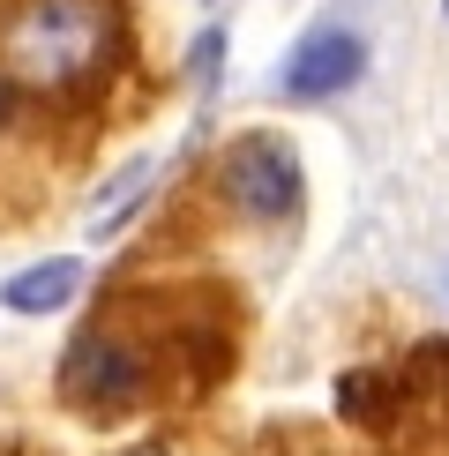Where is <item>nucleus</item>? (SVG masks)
<instances>
[{"instance_id":"39448f33","label":"nucleus","mask_w":449,"mask_h":456,"mask_svg":"<svg viewBox=\"0 0 449 456\" xmlns=\"http://www.w3.org/2000/svg\"><path fill=\"white\" fill-rule=\"evenodd\" d=\"M75 292H83V262L53 255V262H30V270H15L8 284H0V307H15V314H61Z\"/></svg>"},{"instance_id":"f03ea898","label":"nucleus","mask_w":449,"mask_h":456,"mask_svg":"<svg viewBox=\"0 0 449 456\" xmlns=\"http://www.w3.org/2000/svg\"><path fill=\"white\" fill-rule=\"evenodd\" d=\"M150 382H158V352L143 345L135 330H120V322H90L83 337L68 345L61 359V404L83 411V419H120V411H135Z\"/></svg>"},{"instance_id":"9d476101","label":"nucleus","mask_w":449,"mask_h":456,"mask_svg":"<svg viewBox=\"0 0 449 456\" xmlns=\"http://www.w3.org/2000/svg\"><path fill=\"white\" fill-rule=\"evenodd\" d=\"M120 456H173V449H165V442H143V449H120Z\"/></svg>"},{"instance_id":"20e7f679","label":"nucleus","mask_w":449,"mask_h":456,"mask_svg":"<svg viewBox=\"0 0 449 456\" xmlns=\"http://www.w3.org/2000/svg\"><path fill=\"white\" fill-rule=\"evenodd\" d=\"M360 75H367V37L345 30V23H314V30L285 53L277 90H285L292 105H322V98H337V90H352Z\"/></svg>"},{"instance_id":"9b49d317","label":"nucleus","mask_w":449,"mask_h":456,"mask_svg":"<svg viewBox=\"0 0 449 456\" xmlns=\"http://www.w3.org/2000/svg\"><path fill=\"white\" fill-rule=\"evenodd\" d=\"M442 15H449V0H442Z\"/></svg>"},{"instance_id":"6e6552de","label":"nucleus","mask_w":449,"mask_h":456,"mask_svg":"<svg viewBox=\"0 0 449 456\" xmlns=\"http://www.w3.org/2000/svg\"><path fill=\"white\" fill-rule=\"evenodd\" d=\"M217 61H224V30H202V37H195V61H187V68H195V83H210Z\"/></svg>"},{"instance_id":"0eeeda50","label":"nucleus","mask_w":449,"mask_h":456,"mask_svg":"<svg viewBox=\"0 0 449 456\" xmlns=\"http://www.w3.org/2000/svg\"><path fill=\"white\" fill-rule=\"evenodd\" d=\"M404 389H427V396L442 404V419H449V345H427V352H420V367L404 374Z\"/></svg>"},{"instance_id":"f257e3e1","label":"nucleus","mask_w":449,"mask_h":456,"mask_svg":"<svg viewBox=\"0 0 449 456\" xmlns=\"http://www.w3.org/2000/svg\"><path fill=\"white\" fill-rule=\"evenodd\" d=\"M120 61V0H15L0 15V75L37 98H90Z\"/></svg>"},{"instance_id":"7ed1b4c3","label":"nucleus","mask_w":449,"mask_h":456,"mask_svg":"<svg viewBox=\"0 0 449 456\" xmlns=\"http://www.w3.org/2000/svg\"><path fill=\"white\" fill-rule=\"evenodd\" d=\"M217 195L233 202L248 224L299 217V195H307V180H299V150L285 135H240L217 158Z\"/></svg>"},{"instance_id":"1a4fd4ad","label":"nucleus","mask_w":449,"mask_h":456,"mask_svg":"<svg viewBox=\"0 0 449 456\" xmlns=\"http://www.w3.org/2000/svg\"><path fill=\"white\" fill-rule=\"evenodd\" d=\"M8 120H15V83L0 75V127H8Z\"/></svg>"},{"instance_id":"423d86ee","label":"nucleus","mask_w":449,"mask_h":456,"mask_svg":"<svg viewBox=\"0 0 449 456\" xmlns=\"http://www.w3.org/2000/svg\"><path fill=\"white\" fill-rule=\"evenodd\" d=\"M337 411L352 427H389L404 411V374H374V367H352L337 382Z\"/></svg>"}]
</instances>
